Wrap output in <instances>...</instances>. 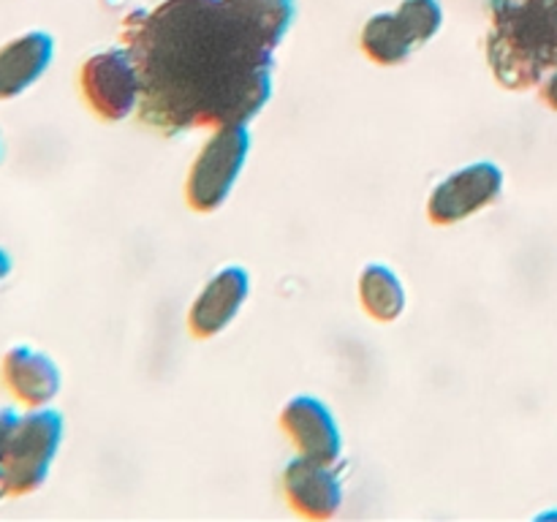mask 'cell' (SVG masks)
<instances>
[{
    "label": "cell",
    "mask_w": 557,
    "mask_h": 522,
    "mask_svg": "<svg viewBox=\"0 0 557 522\" xmlns=\"http://www.w3.org/2000/svg\"><path fill=\"white\" fill-rule=\"evenodd\" d=\"M0 444H3V411H0Z\"/></svg>",
    "instance_id": "obj_16"
},
{
    "label": "cell",
    "mask_w": 557,
    "mask_h": 522,
    "mask_svg": "<svg viewBox=\"0 0 557 522\" xmlns=\"http://www.w3.org/2000/svg\"><path fill=\"white\" fill-rule=\"evenodd\" d=\"M487 60L511 90L539 85L557 69V0H493Z\"/></svg>",
    "instance_id": "obj_2"
},
{
    "label": "cell",
    "mask_w": 557,
    "mask_h": 522,
    "mask_svg": "<svg viewBox=\"0 0 557 522\" xmlns=\"http://www.w3.org/2000/svg\"><path fill=\"white\" fill-rule=\"evenodd\" d=\"M281 427L302 457L326 462V465H335L341 460V427L330 408L315 397L299 395L288 400L281 413Z\"/></svg>",
    "instance_id": "obj_8"
},
{
    "label": "cell",
    "mask_w": 557,
    "mask_h": 522,
    "mask_svg": "<svg viewBox=\"0 0 557 522\" xmlns=\"http://www.w3.org/2000/svg\"><path fill=\"white\" fill-rule=\"evenodd\" d=\"M54 58V38L47 30H27L0 47V101L30 90Z\"/></svg>",
    "instance_id": "obj_12"
},
{
    "label": "cell",
    "mask_w": 557,
    "mask_h": 522,
    "mask_svg": "<svg viewBox=\"0 0 557 522\" xmlns=\"http://www.w3.org/2000/svg\"><path fill=\"white\" fill-rule=\"evenodd\" d=\"M0 381L25 408H44L58 397L60 368L49 353L33 346H11L0 359Z\"/></svg>",
    "instance_id": "obj_9"
},
{
    "label": "cell",
    "mask_w": 557,
    "mask_h": 522,
    "mask_svg": "<svg viewBox=\"0 0 557 522\" xmlns=\"http://www.w3.org/2000/svg\"><path fill=\"white\" fill-rule=\"evenodd\" d=\"M250 152V130L245 123L215 128L185 183V196L196 212H215L232 194Z\"/></svg>",
    "instance_id": "obj_4"
},
{
    "label": "cell",
    "mask_w": 557,
    "mask_h": 522,
    "mask_svg": "<svg viewBox=\"0 0 557 522\" xmlns=\"http://www.w3.org/2000/svg\"><path fill=\"white\" fill-rule=\"evenodd\" d=\"M11 270H14V261H11V253L5 248H0V283H3L5 277L11 275Z\"/></svg>",
    "instance_id": "obj_15"
},
{
    "label": "cell",
    "mask_w": 557,
    "mask_h": 522,
    "mask_svg": "<svg viewBox=\"0 0 557 522\" xmlns=\"http://www.w3.org/2000/svg\"><path fill=\"white\" fill-rule=\"evenodd\" d=\"M444 25L438 0H403L395 11L375 14L362 30V49L373 63L397 65L428 44Z\"/></svg>",
    "instance_id": "obj_5"
},
{
    "label": "cell",
    "mask_w": 557,
    "mask_h": 522,
    "mask_svg": "<svg viewBox=\"0 0 557 522\" xmlns=\"http://www.w3.org/2000/svg\"><path fill=\"white\" fill-rule=\"evenodd\" d=\"M544 101H547L553 109H557V69L549 74L547 85H544Z\"/></svg>",
    "instance_id": "obj_14"
},
{
    "label": "cell",
    "mask_w": 557,
    "mask_h": 522,
    "mask_svg": "<svg viewBox=\"0 0 557 522\" xmlns=\"http://www.w3.org/2000/svg\"><path fill=\"white\" fill-rule=\"evenodd\" d=\"M359 299H362L364 313L373 315L381 324L400 319L406 310V288L400 277L384 264L364 266L359 275Z\"/></svg>",
    "instance_id": "obj_13"
},
{
    "label": "cell",
    "mask_w": 557,
    "mask_h": 522,
    "mask_svg": "<svg viewBox=\"0 0 557 522\" xmlns=\"http://www.w3.org/2000/svg\"><path fill=\"white\" fill-rule=\"evenodd\" d=\"M500 190H504V169L498 163H471V166L449 174L430 194L428 215L438 226H451V223L466 221V217L476 215L484 207L498 201Z\"/></svg>",
    "instance_id": "obj_7"
},
{
    "label": "cell",
    "mask_w": 557,
    "mask_h": 522,
    "mask_svg": "<svg viewBox=\"0 0 557 522\" xmlns=\"http://www.w3.org/2000/svg\"><path fill=\"white\" fill-rule=\"evenodd\" d=\"M250 294V275L243 266H223L194 299L188 313L190 332L196 337H215L237 319L239 308Z\"/></svg>",
    "instance_id": "obj_11"
},
{
    "label": "cell",
    "mask_w": 557,
    "mask_h": 522,
    "mask_svg": "<svg viewBox=\"0 0 557 522\" xmlns=\"http://www.w3.org/2000/svg\"><path fill=\"white\" fill-rule=\"evenodd\" d=\"M63 413L49 406L27 413L3 411L0 498H22L41 489L63 444Z\"/></svg>",
    "instance_id": "obj_3"
},
{
    "label": "cell",
    "mask_w": 557,
    "mask_h": 522,
    "mask_svg": "<svg viewBox=\"0 0 557 522\" xmlns=\"http://www.w3.org/2000/svg\"><path fill=\"white\" fill-rule=\"evenodd\" d=\"M79 87L87 107L101 120L117 123L128 117L141 98V82L131 49H107L85 60L79 71Z\"/></svg>",
    "instance_id": "obj_6"
},
{
    "label": "cell",
    "mask_w": 557,
    "mask_h": 522,
    "mask_svg": "<svg viewBox=\"0 0 557 522\" xmlns=\"http://www.w3.org/2000/svg\"><path fill=\"white\" fill-rule=\"evenodd\" d=\"M294 0H163L125 20L139 114L163 134L248 125L272 96Z\"/></svg>",
    "instance_id": "obj_1"
},
{
    "label": "cell",
    "mask_w": 557,
    "mask_h": 522,
    "mask_svg": "<svg viewBox=\"0 0 557 522\" xmlns=\"http://www.w3.org/2000/svg\"><path fill=\"white\" fill-rule=\"evenodd\" d=\"M283 493L297 514L310 520H330L343 504V487L332 465L299 455L283 473Z\"/></svg>",
    "instance_id": "obj_10"
}]
</instances>
